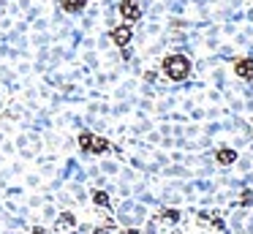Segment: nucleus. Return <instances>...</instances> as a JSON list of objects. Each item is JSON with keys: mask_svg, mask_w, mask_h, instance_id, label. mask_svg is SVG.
I'll return each mask as SVG.
<instances>
[{"mask_svg": "<svg viewBox=\"0 0 253 234\" xmlns=\"http://www.w3.org/2000/svg\"><path fill=\"white\" fill-rule=\"evenodd\" d=\"M164 74L174 82L188 79V74H191V60H188L185 54H169V57L164 60Z\"/></svg>", "mask_w": 253, "mask_h": 234, "instance_id": "obj_1", "label": "nucleus"}, {"mask_svg": "<svg viewBox=\"0 0 253 234\" xmlns=\"http://www.w3.org/2000/svg\"><path fill=\"white\" fill-rule=\"evenodd\" d=\"M218 161L220 163H234L237 161V152L234 150H218Z\"/></svg>", "mask_w": 253, "mask_h": 234, "instance_id": "obj_7", "label": "nucleus"}, {"mask_svg": "<svg viewBox=\"0 0 253 234\" xmlns=\"http://www.w3.org/2000/svg\"><path fill=\"white\" fill-rule=\"evenodd\" d=\"M112 41H115L117 47H128V44H131V27L128 25L115 27V30H112Z\"/></svg>", "mask_w": 253, "mask_h": 234, "instance_id": "obj_5", "label": "nucleus"}, {"mask_svg": "<svg viewBox=\"0 0 253 234\" xmlns=\"http://www.w3.org/2000/svg\"><path fill=\"white\" fill-rule=\"evenodd\" d=\"M120 14L126 16L128 22H136L139 16H142V11H139V0H120Z\"/></svg>", "mask_w": 253, "mask_h": 234, "instance_id": "obj_3", "label": "nucleus"}, {"mask_svg": "<svg viewBox=\"0 0 253 234\" xmlns=\"http://www.w3.org/2000/svg\"><path fill=\"white\" fill-rule=\"evenodd\" d=\"M95 201H98V204H109V199H106L104 193H98V196H95Z\"/></svg>", "mask_w": 253, "mask_h": 234, "instance_id": "obj_8", "label": "nucleus"}, {"mask_svg": "<svg viewBox=\"0 0 253 234\" xmlns=\"http://www.w3.org/2000/svg\"><path fill=\"white\" fill-rule=\"evenodd\" d=\"M234 71L237 76H242V79H253V57H242L234 63Z\"/></svg>", "mask_w": 253, "mask_h": 234, "instance_id": "obj_4", "label": "nucleus"}, {"mask_svg": "<svg viewBox=\"0 0 253 234\" xmlns=\"http://www.w3.org/2000/svg\"><path fill=\"white\" fill-rule=\"evenodd\" d=\"M79 144H82V150H87V152H106V150H109L106 139L93 136V134H82V136H79Z\"/></svg>", "mask_w": 253, "mask_h": 234, "instance_id": "obj_2", "label": "nucleus"}, {"mask_svg": "<svg viewBox=\"0 0 253 234\" xmlns=\"http://www.w3.org/2000/svg\"><path fill=\"white\" fill-rule=\"evenodd\" d=\"M84 3H87V0H63V8L71 11V14H77V11L84 8Z\"/></svg>", "mask_w": 253, "mask_h": 234, "instance_id": "obj_6", "label": "nucleus"}]
</instances>
